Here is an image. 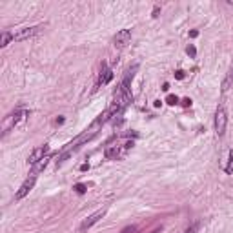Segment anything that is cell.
I'll return each instance as SVG.
<instances>
[{
  "instance_id": "1",
  "label": "cell",
  "mask_w": 233,
  "mask_h": 233,
  "mask_svg": "<svg viewBox=\"0 0 233 233\" xmlns=\"http://www.w3.org/2000/svg\"><path fill=\"white\" fill-rule=\"evenodd\" d=\"M226 126H228V113H226L224 106H219V109L215 113V131L219 137H222L226 133Z\"/></svg>"
},
{
  "instance_id": "2",
  "label": "cell",
  "mask_w": 233,
  "mask_h": 233,
  "mask_svg": "<svg viewBox=\"0 0 233 233\" xmlns=\"http://www.w3.org/2000/svg\"><path fill=\"white\" fill-rule=\"evenodd\" d=\"M42 29V26H33V27H22L18 29L17 33H13V40L15 42H22V40H27L31 36H35L38 31Z\"/></svg>"
},
{
  "instance_id": "3",
  "label": "cell",
  "mask_w": 233,
  "mask_h": 233,
  "mask_svg": "<svg viewBox=\"0 0 233 233\" xmlns=\"http://www.w3.org/2000/svg\"><path fill=\"white\" fill-rule=\"evenodd\" d=\"M35 182H36V175H31V177H27V178L24 180V184L20 186V190L17 191V199H18V200H20V199H24V197L33 190Z\"/></svg>"
},
{
  "instance_id": "4",
  "label": "cell",
  "mask_w": 233,
  "mask_h": 233,
  "mask_svg": "<svg viewBox=\"0 0 233 233\" xmlns=\"http://www.w3.org/2000/svg\"><path fill=\"white\" fill-rule=\"evenodd\" d=\"M129 40H131V31H129V29L118 31V33L115 35V48H118V49L126 48V46L129 44Z\"/></svg>"
},
{
  "instance_id": "5",
  "label": "cell",
  "mask_w": 233,
  "mask_h": 233,
  "mask_svg": "<svg viewBox=\"0 0 233 233\" xmlns=\"http://www.w3.org/2000/svg\"><path fill=\"white\" fill-rule=\"evenodd\" d=\"M106 215V209H99V211H95V213H93V215H89L84 222H82V226H80V231H86V229H89L93 224H97L102 217Z\"/></svg>"
},
{
  "instance_id": "6",
  "label": "cell",
  "mask_w": 233,
  "mask_h": 233,
  "mask_svg": "<svg viewBox=\"0 0 233 233\" xmlns=\"http://www.w3.org/2000/svg\"><path fill=\"white\" fill-rule=\"evenodd\" d=\"M48 151H49V148H48V146H40V148L33 150V153L29 155V164H31V166H35L38 160H42L44 157H48Z\"/></svg>"
},
{
  "instance_id": "7",
  "label": "cell",
  "mask_w": 233,
  "mask_h": 233,
  "mask_svg": "<svg viewBox=\"0 0 233 233\" xmlns=\"http://www.w3.org/2000/svg\"><path fill=\"white\" fill-rule=\"evenodd\" d=\"M22 117H24V113H22V111H17V113L9 115V118H8V120H6V124H4V133H8V131H9V128H11V126H15Z\"/></svg>"
},
{
  "instance_id": "8",
  "label": "cell",
  "mask_w": 233,
  "mask_h": 233,
  "mask_svg": "<svg viewBox=\"0 0 233 233\" xmlns=\"http://www.w3.org/2000/svg\"><path fill=\"white\" fill-rule=\"evenodd\" d=\"M111 78H113V71H111V69H104V71H102V75H100L99 84H100V86H106Z\"/></svg>"
},
{
  "instance_id": "9",
  "label": "cell",
  "mask_w": 233,
  "mask_h": 233,
  "mask_svg": "<svg viewBox=\"0 0 233 233\" xmlns=\"http://www.w3.org/2000/svg\"><path fill=\"white\" fill-rule=\"evenodd\" d=\"M48 162H49V157H44L42 160H38V162H36V164L33 166V175H36L38 171H42V169H44L46 166H48Z\"/></svg>"
},
{
  "instance_id": "10",
  "label": "cell",
  "mask_w": 233,
  "mask_h": 233,
  "mask_svg": "<svg viewBox=\"0 0 233 233\" xmlns=\"http://www.w3.org/2000/svg\"><path fill=\"white\" fill-rule=\"evenodd\" d=\"M231 84H233V69H229V73L226 75V78H224V82H222V91L226 93V91L231 87Z\"/></svg>"
},
{
  "instance_id": "11",
  "label": "cell",
  "mask_w": 233,
  "mask_h": 233,
  "mask_svg": "<svg viewBox=\"0 0 233 233\" xmlns=\"http://www.w3.org/2000/svg\"><path fill=\"white\" fill-rule=\"evenodd\" d=\"M9 40H13V35H11L9 31H4L2 36H0V46H2V48H6V46L9 44Z\"/></svg>"
},
{
  "instance_id": "12",
  "label": "cell",
  "mask_w": 233,
  "mask_h": 233,
  "mask_svg": "<svg viewBox=\"0 0 233 233\" xmlns=\"http://www.w3.org/2000/svg\"><path fill=\"white\" fill-rule=\"evenodd\" d=\"M118 157V146H109L106 150V159H117Z\"/></svg>"
},
{
  "instance_id": "13",
  "label": "cell",
  "mask_w": 233,
  "mask_h": 233,
  "mask_svg": "<svg viewBox=\"0 0 233 233\" xmlns=\"http://www.w3.org/2000/svg\"><path fill=\"white\" fill-rule=\"evenodd\" d=\"M73 190H75L77 193H80V195L87 191V188H86V186H84V184H75V186H73Z\"/></svg>"
},
{
  "instance_id": "14",
  "label": "cell",
  "mask_w": 233,
  "mask_h": 233,
  "mask_svg": "<svg viewBox=\"0 0 233 233\" xmlns=\"http://www.w3.org/2000/svg\"><path fill=\"white\" fill-rule=\"evenodd\" d=\"M166 102H168L169 106H175V104H178V97H177V95H168Z\"/></svg>"
},
{
  "instance_id": "15",
  "label": "cell",
  "mask_w": 233,
  "mask_h": 233,
  "mask_svg": "<svg viewBox=\"0 0 233 233\" xmlns=\"http://www.w3.org/2000/svg\"><path fill=\"white\" fill-rule=\"evenodd\" d=\"M226 173H233V151L229 153V164L226 166Z\"/></svg>"
},
{
  "instance_id": "16",
  "label": "cell",
  "mask_w": 233,
  "mask_h": 233,
  "mask_svg": "<svg viewBox=\"0 0 233 233\" xmlns=\"http://www.w3.org/2000/svg\"><path fill=\"white\" fill-rule=\"evenodd\" d=\"M186 53H188L190 57H195V55H197V49H195V46H188V48H186Z\"/></svg>"
},
{
  "instance_id": "17",
  "label": "cell",
  "mask_w": 233,
  "mask_h": 233,
  "mask_svg": "<svg viewBox=\"0 0 233 233\" xmlns=\"http://www.w3.org/2000/svg\"><path fill=\"white\" fill-rule=\"evenodd\" d=\"M175 78L182 80V78H184V71H182V69H177V71H175Z\"/></svg>"
},
{
  "instance_id": "18",
  "label": "cell",
  "mask_w": 233,
  "mask_h": 233,
  "mask_svg": "<svg viewBox=\"0 0 233 233\" xmlns=\"http://www.w3.org/2000/svg\"><path fill=\"white\" fill-rule=\"evenodd\" d=\"M197 228H199V224H195V226L188 228V229H186V233H195V231H197Z\"/></svg>"
},
{
  "instance_id": "19",
  "label": "cell",
  "mask_w": 233,
  "mask_h": 233,
  "mask_svg": "<svg viewBox=\"0 0 233 233\" xmlns=\"http://www.w3.org/2000/svg\"><path fill=\"white\" fill-rule=\"evenodd\" d=\"M182 106H186V108L191 106V100H190V99H184V100H182Z\"/></svg>"
},
{
  "instance_id": "20",
  "label": "cell",
  "mask_w": 233,
  "mask_h": 233,
  "mask_svg": "<svg viewBox=\"0 0 233 233\" xmlns=\"http://www.w3.org/2000/svg\"><path fill=\"white\" fill-rule=\"evenodd\" d=\"M159 11H160L159 6H155V8H153V17H159Z\"/></svg>"
},
{
  "instance_id": "21",
  "label": "cell",
  "mask_w": 233,
  "mask_h": 233,
  "mask_svg": "<svg viewBox=\"0 0 233 233\" xmlns=\"http://www.w3.org/2000/svg\"><path fill=\"white\" fill-rule=\"evenodd\" d=\"M190 36H191V38H195V36H199V31H197V29H193V31L190 33Z\"/></svg>"
},
{
  "instance_id": "22",
  "label": "cell",
  "mask_w": 233,
  "mask_h": 233,
  "mask_svg": "<svg viewBox=\"0 0 233 233\" xmlns=\"http://www.w3.org/2000/svg\"><path fill=\"white\" fill-rule=\"evenodd\" d=\"M87 169H89V164H82L80 166V171H87Z\"/></svg>"
},
{
  "instance_id": "23",
  "label": "cell",
  "mask_w": 233,
  "mask_h": 233,
  "mask_svg": "<svg viewBox=\"0 0 233 233\" xmlns=\"http://www.w3.org/2000/svg\"><path fill=\"white\" fill-rule=\"evenodd\" d=\"M133 231H135V228H128V229H126L124 233H133Z\"/></svg>"
}]
</instances>
